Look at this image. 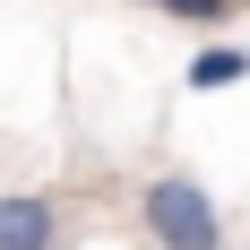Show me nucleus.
I'll list each match as a JSON object with an SVG mask.
<instances>
[{
    "label": "nucleus",
    "instance_id": "nucleus-4",
    "mask_svg": "<svg viewBox=\"0 0 250 250\" xmlns=\"http://www.w3.org/2000/svg\"><path fill=\"white\" fill-rule=\"evenodd\" d=\"M155 9H173L181 26H225L233 18V0H155Z\"/></svg>",
    "mask_w": 250,
    "mask_h": 250
},
{
    "label": "nucleus",
    "instance_id": "nucleus-2",
    "mask_svg": "<svg viewBox=\"0 0 250 250\" xmlns=\"http://www.w3.org/2000/svg\"><path fill=\"white\" fill-rule=\"evenodd\" d=\"M61 242V207L43 190H9L0 199V250H52Z\"/></svg>",
    "mask_w": 250,
    "mask_h": 250
},
{
    "label": "nucleus",
    "instance_id": "nucleus-5",
    "mask_svg": "<svg viewBox=\"0 0 250 250\" xmlns=\"http://www.w3.org/2000/svg\"><path fill=\"white\" fill-rule=\"evenodd\" d=\"M233 9H250V0H233Z\"/></svg>",
    "mask_w": 250,
    "mask_h": 250
},
{
    "label": "nucleus",
    "instance_id": "nucleus-3",
    "mask_svg": "<svg viewBox=\"0 0 250 250\" xmlns=\"http://www.w3.org/2000/svg\"><path fill=\"white\" fill-rule=\"evenodd\" d=\"M250 78V52H233V43H207L199 61H190V86L199 95H216V86H242Z\"/></svg>",
    "mask_w": 250,
    "mask_h": 250
},
{
    "label": "nucleus",
    "instance_id": "nucleus-1",
    "mask_svg": "<svg viewBox=\"0 0 250 250\" xmlns=\"http://www.w3.org/2000/svg\"><path fill=\"white\" fill-rule=\"evenodd\" d=\"M138 216H147V233L164 250H225V216H216V199L190 173H155L138 190Z\"/></svg>",
    "mask_w": 250,
    "mask_h": 250
}]
</instances>
